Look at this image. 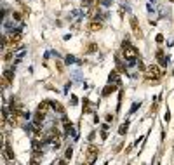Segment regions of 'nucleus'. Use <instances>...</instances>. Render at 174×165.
Here are the masks:
<instances>
[{
	"label": "nucleus",
	"instance_id": "obj_12",
	"mask_svg": "<svg viewBox=\"0 0 174 165\" xmlns=\"http://www.w3.org/2000/svg\"><path fill=\"white\" fill-rule=\"evenodd\" d=\"M113 91H115V85H112V83H110V85H108V87H106V89L103 91V96H108L110 92H113Z\"/></svg>",
	"mask_w": 174,
	"mask_h": 165
},
{
	"label": "nucleus",
	"instance_id": "obj_6",
	"mask_svg": "<svg viewBox=\"0 0 174 165\" xmlns=\"http://www.w3.org/2000/svg\"><path fill=\"white\" fill-rule=\"evenodd\" d=\"M101 23H98V21H92V23H89V26H87V30L89 31H99L101 30Z\"/></svg>",
	"mask_w": 174,
	"mask_h": 165
},
{
	"label": "nucleus",
	"instance_id": "obj_8",
	"mask_svg": "<svg viewBox=\"0 0 174 165\" xmlns=\"http://www.w3.org/2000/svg\"><path fill=\"white\" fill-rule=\"evenodd\" d=\"M52 104V108L56 109L57 113H65V108H63V104L61 103H57V101H54V103H51Z\"/></svg>",
	"mask_w": 174,
	"mask_h": 165
},
{
	"label": "nucleus",
	"instance_id": "obj_10",
	"mask_svg": "<svg viewBox=\"0 0 174 165\" xmlns=\"http://www.w3.org/2000/svg\"><path fill=\"white\" fill-rule=\"evenodd\" d=\"M157 59L160 61V65H165V59H164V52H162V51H157Z\"/></svg>",
	"mask_w": 174,
	"mask_h": 165
},
{
	"label": "nucleus",
	"instance_id": "obj_16",
	"mask_svg": "<svg viewBox=\"0 0 174 165\" xmlns=\"http://www.w3.org/2000/svg\"><path fill=\"white\" fill-rule=\"evenodd\" d=\"M138 68L141 69V71H146V66H144L143 63H141V61H139V63H138Z\"/></svg>",
	"mask_w": 174,
	"mask_h": 165
},
{
	"label": "nucleus",
	"instance_id": "obj_5",
	"mask_svg": "<svg viewBox=\"0 0 174 165\" xmlns=\"http://www.w3.org/2000/svg\"><path fill=\"white\" fill-rule=\"evenodd\" d=\"M51 106H52V104L49 103V101H42V103L39 104V111H40V113H47Z\"/></svg>",
	"mask_w": 174,
	"mask_h": 165
},
{
	"label": "nucleus",
	"instance_id": "obj_11",
	"mask_svg": "<svg viewBox=\"0 0 174 165\" xmlns=\"http://www.w3.org/2000/svg\"><path fill=\"white\" fill-rule=\"evenodd\" d=\"M115 82V83H118V73L117 71H112V73H110V82Z\"/></svg>",
	"mask_w": 174,
	"mask_h": 165
},
{
	"label": "nucleus",
	"instance_id": "obj_9",
	"mask_svg": "<svg viewBox=\"0 0 174 165\" xmlns=\"http://www.w3.org/2000/svg\"><path fill=\"white\" fill-rule=\"evenodd\" d=\"M4 155H5V158H7V160H11V158H12V153H11V146H9V144H5V146H4Z\"/></svg>",
	"mask_w": 174,
	"mask_h": 165
},
{
	"label": "nucleus",
	"instance_id": "obj_19",
	"mask_svg": "<svg viewBox=\"0 0 174 165\" xmlns=\"http://www.w3.org/2000/svg\"><path fill=\"white\" fill-rule=\"evenodd\" d=\"M162 40H164V37H162V35H157V42L162 43Z\"/></svg>",
	"mask_w": 174,
	"mask_h": 165
},
{
	"label": "nucleus",
	"instance_id": "obj_7",
	"mask_svg": "<svg viewBox=\"0 0 174 165\" xmlns=\"http://www.w3.org/2000/svg\"><path fill=\"white\" fill-rule=\"evenodd\" d=\"M63 125H65V130H66V134H71L73 132V127H71V122L68 120V118H63Z\"/></svg>",
	"mask_w": 174,
	"mask_h": 165
},
{
	"label": "nucleus",
	"instance_id": "obj_3",
	"mask_svg": "<svg viewBox=\"0 0 174 165\" xmlns=\"http://www.w3.org/2000/svg\"><path fill=\"white\" fill-rule=\"evenodd\" d=\"M144 73L148 75V78H153V80H157L158 77H162V71H160V68L157 65H150V66H146V71Z\"/></svg>",
	"mask_w": 174,
	"mask_h": 165
},
{
	"label": "nucleus",
	"instance_id": "obj_1",
	"mask_svg": "<svg viewBox=\"0 0 174 165\" xmlns=\"http://www.w3.org/2000/svg\"><path fill=\"white\" fill-rule=\"evenodd\" d=\"M122 54H124L126 61L132 63V61H136V57H138V49L132 47V45L127 42V38H126V40H124V43H122Z\"/></svg>",
	"mask_w": 174,
	"mask_h": 165
},
{
	"label": "nucleus",
	"instance_id": "obj_18",
	"mask_svg": "<svg viewBox=\"0 0 174 165\" xmlns=\"http://www.w3.org/2000/svg\"><path fill=\"white\" fill-rule=\"evenodd\" d=\"M66 158H71V148H68V149H66Z\"/></svg>",
	"mask_w": 174,
	"mask_h": 165
},
{
	"label": "nucleus",
	"instance_id": "obj_14",
	"mask_svg": "<svg viewBox=\"0 0 174 165\" xmlns=\"http://www.w3.org/2000/svg\"><path fill=\"white\" fill-rule=\"evenodd\" d=\"M5 77H7L9 78V80H12V77H14V73H12V69H7V71H5Z\"/></svg>",
	"mask_w": 174,
	"mask_h": 165
},
{
	"label": "nucleus",
	"instance_id": "obj_2",
	"mask_svg": "<svg viewBox=\"0 0 174 165\" xmlns=\"http://www.w3.org/2000/svg\"><path fill=\"white\" fill-rule=\"evenodd\" d=\"M98 155H99V148H98V146H94V144L87 146V149H85V162H87V163H92V162L98 158Z\"/></svg>",
	"mask_w": 174,
	"mask_h": 165
},
{
	"label": "nucleus",
	"instance_id": "obj_15",
	"mask_svg": "<svg viewBox=\"0 0 174 165\" xmlns=\"http://www.w3.org/2000/svg\"><path fill=\"white\" fill-rule=\"evenodd\" d=\"M127 125H129V123H122V127H120V134H124V132H127Z\"/></svg>",
	"mask_w": 174,
	"mask_h": 165
},
{
	"label": "nucleus",
	"instance_id": "obj_13",
	"mask_svg": "<svg viewBox=\"0 0 174 165\" xmlns=\"http://www.w3.org/2000/svg\"><path fill=\"white\" fill-rule=\"evenodd\" d=\"M9 82H11V80L4 75V77H2V87H4V89H5V87H9Z\"/></svg>",
	"mask_w": 174,
	"mask_h": 165
},
{
	"label": "nucleus",
	"instance_id": "obj_17",
	"mask_svg": "<svg viewBox=\"0 0 174 165\" xmlns=\"http://www.w3.org/2000/svg\"><path fill=\"white\" fill-rule=\"evenodd\" d=\"M11 56H12L11 52H5V54H4V59H5V61H9V59H11Z\"/></svg>",
	"mask_w": 174,
	"mask_h": 165
},
{
	"label": "nucleus",
	"instance_id": "obj_4",
	"mask_svg": "<svg viewBox=\"0 0 174 165\" xmlns=\"http://www.w3.org/2000/svg\"><path fill=\"white\" fill-rule=\"evenodd\" d=\"M130 28H132V33H134L136 38H141V37H143V31L139 28V23L136 17H130Z\"/></svg>",
	"mask_w": 174,
	"mask_h": 165
}]
</instances>
